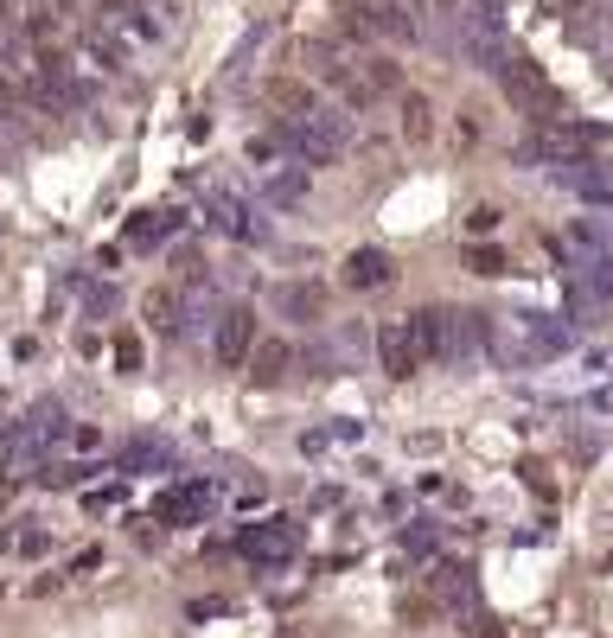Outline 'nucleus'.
Here are the masks:
<instances>
[{
  "label": "nucleus",
  "instance_id": "12",
  "mask_svg": "<svg viewBox=\"0 0 613 638\" xmlns=\"http://www.w3.org/2000/svg\"><path fill=\"white\" fill-rule=\"evenodd\" d=\"M141 313H148L153 332H167V338H173V332L185 326V294H179V287H153L148 301H141Z\"/></svg>",
  "mask_w": 613,
  "mask_h": 638
},
{
  "label": "nucleus",
  "instance_id": "6",
  "mask_svg": "<svg viewBox=\"0 0 613 638\" xmlns=\"http://www.w3.org/2000/svg\"><path fill=\"white\" fill-rule=\"evenodd\" d=\"M204 510H211V479H179L153 498L160 524H204Z\"/></svg>",
  "mask_w": 613,
  "mask_h": 638
},
{
  "label": "nucleus",
  "instance_id": "4",
  "mask_svg": "<svg viewBox=\"0 0 613 638\" xmlns=\"http://www.w3.org/2000/svg\"><path fill=\"white\" fill-rule=\"evenodd\" d=\"M255 345H262V338H255V306H224V313H218V332H211V357H218L224 371H243Z\"/></svg>",
  "mask_w": 613,
  "mask_h": 638
},
{
  "label": "nucleus",
  "instance_id": "11",
  "mask_svg": "<svg viewBox=\"0 0 613 638\" xmlns=\"http://www.w3.org/2000/svg\"><path fill=\"white\" fill-rule=\"evenodd\" d=\"M288 371H294V345H288V338H262V345L250 352V377L255 383H281Z\"/></svg>",
  "mask_w": 613,
  "mask_h": 638
},
{
  "label": "nucleus",
  "instance_id": "21",
  "mask_svg": "<svg viewBox=\"0 0 613 638\" xmlns=\"http://www.w3.org/2000/svg\"><path fill=\"white\" fill-rule=\"evenodd\" d=\"M511 262H505V250H492V243H480L473 250V275H505Z\"/></svg>",
  "mask_w": 613,
  "mask_h": 638
},
{
  "label": "nucleus",
  "instance_id": "16",
  "mask_svg": "<svg viewBox=\"0 0 613 638\" xmlns=\"http://www.w3.org/2000/svg\"><path fill=\"white\" fill-rule=\"evenodd\" d=\"M403 134L409 141H429L434 134V102L422 90H403Z\"/></svg>",
  "mask_w": 613,
  "mask_h": 638
},
{
  "label": "nucleus",
  "instance_id": "25",
  "mask_svg": "<svg viewBox=\"0 0 613 638\" xmlns=\"http://www.w3.org/2000/svg\"><path fill=\"white\" fill-rule=\"evenodd\" d=\"M46 543H51L46 530H26V536H13V549H20V556H46Z\"/></svg>",
  "mask_w": 613,
  "mask_h": 638
},
{
  "label": "nucleus",
  "instance_id": "13",
  "mask_svg": "<svg viewBox=\"0 0 613 638\" xmlns=\"http://www.w3.org/2000/svg\"><path fill=\"white\" fill-rule=\"evenodd\" d=\"M262 199L275 204V211H294V204H306V166H275V173L262 179Z\"/></svg>",
  "mask_w": 613,
  "mask_h": 638
},
{
  "label": "nucleus",
  "instance_id": "28",
  "mask_svg": "<svg viewBox=\"0 0 613 638\" xmlns=\"http://www.w3.org/2000/svg\"><path fill=\"white\" fill-rule=\"evenodd\" d=\"M607 20H613V7H607Z\"/></svg>",
  "mask_w": 613,
  "mask_h": 638
},
{
  "label": "nucleus",
  "instance_id": "7",
  "mask_svg": "<svg viewBox=\"0 0 613 638\" xmlns=\"http://www.w3.org/2000/svg\"><path fill=\"white\" fill-rule=\"evenodd\" d=\"M378 357L390 377H415L422 371V352H415V332H409V320H383L378 326Z\"/></svg>",
  "mask_w": 613,
  "mask_h": 638
},
{
  "label": "nucleus",
  "instance_id": "24",
  "mask_svg": "<svg viewBox=\"0 0 613 638\" xmlns=\"http://www.w3.org/2000/svg\"><path fill=\"white\" fill-rule=\"evenodd\" d=\"M594 0H543V13H556V20H582Z\"/></svg>",
  "mask_w": 613,
  "mask_h": 638
},
{
  "label": "nucleus",
  "instance_id": "19",
  "mask_svg": "<svg viewBox=\"0 0 613 638\" xmlns=\"http://www.w3.org/2000/svg\"><path fill=\"white\" fill-rule=\"evenodd\" d=\"M364 90H371V97H378V90H396V64H390V58H364Z\"/></svg>",
  "mask_w": 613,
  "mask_h": 638
},
{
  "label": "nucleus",
  "instance_id": "17",
  "mask_svg": "<svg viewBox=\"0 0 613 638\" xmlns=\"http://www.w3.org/2000/svg\"><path fill=\"white\" fill-rule=\"evenodd\" d=\"M434 594H441L448 607H460V600L473 594V581H466V568H441V575H434Z\"/></svg>",
  "mask_w": 613,
  "mask_h": 638
},
{
  "label": "nucleus",
  "instance_id": "2",
  "mask_svg": "<svg viewBox=\"0 0 613 638\" xmlns=\"http://www.w3.org/2000/svg\"><path fill=\"white\" fill-rule=\"evenodd\" d=\"M237 549L255 568H288V561L301 556V524L294 517H262V524H250V530L237 536Z\"/></svg>",
  "mask_w": 613,
  "mask_h": 638
},
{
  "label": "nucleus",
  "instance_id": "15",
  "mask_svg": "<svg viewBox=\"0 0 613 638\" xmlns=\"http://www.w3.org/2000/svg\"><path fill=\"white\" fill-rule=\"evenodd\" d=\"M275 306L288 320H326V294H320V287H281Z\"/></svg>",
  "mask_w": 613,
  "mask_h": 638
},
{
  "label": "nucleus",
  "instance_id": "8",
  "mask_svg": "<svg viewBox=\"0 0 613 638\" xmlns=\"http://www.w3.org/2000/svg\"><path fill=\"white\" fill-rule=\"evenodd\" d=\"M556 185H569L575 199H587V204H613V173L601 166V160H562L556 173Z\"/></svg>",
  "mask_w": 613,
  "mask_h": 638
},
{
  "label": "nucleus",
  "instance_id": "3",
  "mask_svg": "<svg viewBox=\"0 0 613 638\" xmlns=\"http://www.w3.org/2000/svg\"><path fill=\"white\" fill-rule=\"evenodd\" d=\"M294 134V153H301V166H332L339 153H345V122L326 115V109H313L306 122H288Z\"/></svg>",
  "mask_w": 613,
  "mask_h": 638
},
{
  "label": "nucleus",
  "instance_id": "10",
  "mask_svg": "<svg viewBox=\"0 0 613 638\" xmlns=\"http://www.w3.org/2000/svg\"><path fill=\"white\" fill-rule=\"evenodd\" d=\"M262 102H269V109H275L281 122H306V115H313V109H320V102H313V90H306L301 77H275V83H269V90H262Z\"/></svg>",
  "mask_w": 613,
  "mask_h": 638
},
{
  "label": "nucleus",
  "instance_id": "1",
  "mask_svg": "<svg viewBox=\"0 0 613 638\" xmlns=\"http://www.w3.org/2000/svg\"><path fill=\"white\" fill-rule=\"evenodd\" d=\"M499 83H505V97L517 102V109H531V115H543V122H556L562 115V90L543 77V64H531V58H505Z\"/></svg>",
  "mask_w": 613,
  "mask_h": 638
},
{
  "label": "nucleus",
  "instance_id": "18",
  "mask_svg": "<svg viewBox=\"0 0 613 638\" xmlns=\"http://www.w3.org/2000/svg\"><path fill=\"white\" fill-rule=\"evenodd\" d=\"M173 224H179V211H148V217H134L128 236H134V243H153V236H167Z\"/></svg>",
  "mask_w": 613,
  "mask_h": 638
},
{
  "label": "nucleus",
  "instance_id": "14",
  "mask_svg": "<svg viewBox=\"0 0 613 638\" xmlns=\"http://www.w3.org/2000/svg\"><path fill=\"white\" fill-rule=\"evenodd\" d=\"M211 217H218L230 236H243V243H255V236H262V217H250V204L230 199V192H211Z\"/></svg>",
  "mask_w": 613,
  "mask_h": 638
},
{
  "label": "nucleus",
  "instance_id": "23",
  "mask_svg": "<svg viewBox=\"0 0 613 638\" xmlns=\"http://www.w3.org/2000/svg\"><path fill=\"white\" fill-rule=\"evenodd\" d=\"M466 230H473V236H492V230H499V204H473Z\"/></svg>",
  "mask_w": 613,
  "mask_h": 638
},
{
  "label": "nucleus",
  "instance_id": "26",
  "mask_svg": "<svg viewBox=\"0 0 613 638\" xmlns=\"http://www.w3.org/2000/svg\"><path fill=\"white\" fill-rule=\"evenodd\" d=\"M473 638H505V632H499V619H473Z\"/></svg>",
  "mask_w": 613,
  "mask_h": 638
},
{
  "label": "nucleus",
  "instance_id": "22",
  "mask_svg": "<svg viewBox=\"0 0 613 638\" xmlns=\"http://www.w3.org/2000/svg\"><path fill=\"white\" fill-rule=\"evenodd\" d=\"M115 371H141V338H134V332L115 338Z\"/></svg>",
  "mask_w": 613,
  "mask_h": 638
},
{
  "label": "nucleus",
  "instance_id": "5",
  "mask_svg": "<svg viewBox=\"0 0 613 638\" xmlns=\"http://www.w3.org/2000/svg\"><path fill=\"white\" fill-rule=\"evenodd\" d=\"M460 51L473 58V64H485V71H505V32H499V20H492V7H473V13H460Z\"/></svg>",
  "mask_w": 613,
  "mask_h": 638
},
{
  "label": "nucleus",
  "instance_id": "9",
  "mask_svg": "<svg viewBox=\"0 0 613 638\" xmlns=\"http://www.w3.org/2000/svg\"><path fill=\"white\" fill-rule=\"evenodd\" d=\"M390 281H396V269H390L383 250H352L345 255V287H352V294H378Z\"/></svg>",
  "mask_w": 613,
  "mask_h": 638
},
{
  "label": "nucleus",
  "instance_id": "20",
  "mask_svg": "<svg viewBox=\"0 0 613 638\" xmlns=\"http://www.w3.org/2000/svg\"><path fill=\"white\" fill-rule=\"evenodd\" d=\"M90 58H102V71H122V64H128L122 39H109V32H97V39H90Z\"/></svg>",
  "mask_w": 613,
  "mask_h": 638
},
{
  "label": "nucleus",
  "instance_id": "27",
  "mask_svg": "<svg viewBox=\"0 0 613 638\" xmlns=\"http://www.w3.org/2000/svg\"><path fill=\"white\" fill-rule=\"evenodd\" d=\"M7 505H13V492H7V485H0V510H7Z\"/></svg>",
  "mask_w": 613,
  "mask_h": 638
}]
</instances>
